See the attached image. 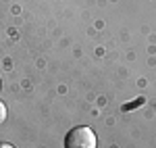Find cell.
<instances>
[{
    "label": "cell",
    "instance_id": "cell-1",
    "mask_svg": "<svg viewBox=\"0 0 156 148\" xmlns=\"http://www.w3.org/2000/svg\"><path fill=\"white\" fill-rule=\"evenodd\" d=\"M96 134L90 127H73L65 138V148H96Z\"/></svg>",
    "mask_w": 156,
    "mask_h": 148
},
{
    "label": "cell",
    "instance_id": "cell-2",
    "mask_svg": "<svg viewBox=\"0 0 156 148\" xmlns=\"http://www.w3.org/2000/svg\"><path fill=\"white\" fill-rule=\"evenodd\" d=\"M4 119H6V106L4 102H0V123H4Z\"/></svg>",
    "mask_w": 156,
    "mask_h": 148
},
{
    "label": "cell",
    "instance_id": "cell-3",
    "mask_svg": "<svg viewBox=\"0 0 156 148\" xmlns=\"http://www.w3.org/2000/svg\"><path fill=\"white\" fill-rule=\"evenodd\" d=\"M0 148H12L11 144H0Z\"/></svg>",
    "mask_w": 156,
    "mask_h": 148
}]
</instances>
